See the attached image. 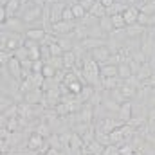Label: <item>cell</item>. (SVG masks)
I'll return each instance as SVG.
<instances>
[{"label": "cell", "mask_w": 155, "mask_h": 155, "mask_svg": "<svg viewBox=\"0 0 155 155\" xmlns=\"http://www.w3.org/2000/svg\"><path fill=\"white\" fill-rule=\"evenodd\" d=\"M22 20H24V24L27 25V29L33 27V24H36V22H45V20H43V7H38V5H35L33 2H29V4L25 5V11H24V15H22Z\"/></svg>", "instance_id": "cell-1"}, {"label": "cell", "mask_w": 155, "mask_h": 155, "mask_svg": "<svg viewBox=\"0 0 155 155\" xmlns=\"http://www.w3.org/2000/svg\"><path fill=\"white\" fill-rule=\"evenodd\" d=\"M2 31H9V33H25V24L24 20H20L18 16H9L4 24H2Z\"/></svg>", "instance_id": "cell-2"}, {"label": "cell", "mask_w": 155, "mask_h": 155, "mask_svg": "<svg viewBox=\"0 0 155 155\" xmlns=\"http://www.w3.org/2000/svg\"><path fill=\"white\" fill-rule=\"evenodd\" d=\"M76 31V22H67V20H61V22H56L52 24V33H56L58 36H69Z\"/></svg>", "instance_id": "cell-3"}, {"label": "cell", "mask_w": 155, "mask_h": 155, "mask_svg": "<svg viewBox=\"0 0 155 155\" xmlns=\"http://www.w3.org/2000/svg\"><path fill=\"white\" fill-rule=\"evenodd\" d=\"M25 49H27V54H29V60L36 61V60H41V43L40 41H35V40H27L24 41Z\"/></svg>", "instance_id": "cell-4"}, {"label": "cell", "mask_w": 155, "mask_h": 155, "mask_svg": "<svg viewBox=\"0 0 155 155\" xmlns=\"http://www.w3.org/2000/svg\"><path fill=\"white\" fill-rule=\"evenodd\" d=\"M65 4L63 2H56V4H51V13H49V24H56V22H61L63 20V11H65Z\"/></svg>", "instance_id": "cell-5"}, {"label": "cell", "mask_w": 155, "mask_h": 155, "mask_svg": "<svg viewBox=\"0 0 155 155\" xmlns=\"http://www.w3.org/2000/svg\"><path fill=\"white\" fill-rule=\"evenodd\" d=\"M107 41H108V40H105V38H92V36H88V38L81 40V41H79V45H81L85 51H94V49L105 47V45H107Z\"/></svg>", "instance_id": "cell-6"}, {"label": "cell", "mask_w": 155, "mask_h": 155, "mask_svg": "<svg viewBox=\"0 0 155 155\" xmlns=\"http://www.w3.org/2000/svg\"><path fill=\"white\" fill-rule=\"evenodd\" d=\"M90 56L99 63V65H105L108 60H110V56H112V52H110V49L105 45V47H99V49H94L92 52H90Z\"/></svg>", "instance_id": "cell-7"}, {"label": "cell", "mask_w": 155, "mask_h": 155, "mask_svg": "<svg viewBox=\"0 0 155 155\" xmlns=\"http://www.w3.org/2000/svg\"><path fill=\"white\" fill-rule=\"evenodd\" d=\"M117 116H119V121H121V123H124V124L130 123V119L134 117V107H132V103H130V101H124V103L121 105Z\"/></svg>", "instance_id": "cell-8"}, {"label": "cell", "mask_w": 155, "mask_h": 155, "mask_svg": "<svg viewBox=\"0 0 155 155\" xmlns=\"http://www.w3.org/2000/svg\"><path fill=\"white\" fill-rule=\"evenodd\" d=\"M24 36L27 40H35V41H43L45 36H47V33H45V29L43 27H29L25 33H24Z\"/></svg>", "instance_id": "cell-9"}, {"label": "cell", "mask_w": 155, "mask_h": 155, "mask_svg": "<svg viewBox=\"0 0 155 155\" xmlns=\"http://www.w3.org/2000/svg\"><path fill=\"white\" fill-rule=\"evenodd\" d=\"M139 7L137 5H128L126 7V11L123 13V16H124V22H126V27L128 25H134V24H137V18H139Z\"/></svg>", "instance_id": "cell-10"}, {"label": "cell", "mask_w": 155, "mask_h": 155, "mask_svg": "<svg viewBox=\"0 0 155 155\" xmlns=\"http://www.w3.org/2000/svg\"><path fill=\"white\" fill-rule=\"evenodd\" d=\"M5 67H7L9 74L15 78V79H20V81H22V61H20V60H16V58L13 56L11 61H9Z\"/></svg>", "instance_id": "cell-11"}, {"label": "cell", "mask_w": 155, "mask_h": 155, "mask_svg": "<svg viewBox=\"0 0 155 155\" xmlns=\"http://www.w3.org/2000/svg\"><path fill=\"white\" fill-rule=\"evenodd\" d=\"M45 146V141H43V135H40V134H33V135H29V139H27V148L31 150V152H36V150H41Z\"/></svg>", "instance_id": "cell-12"}, {"label": "cell", "mask_w": 155, "mask_h": 155, "mask_svg": "<svg viewBox=\"0 0 155 155\" xmlns=\"http://www.w3.org/2000/svg\"><path fill=\"white\" fill-rule=\"evenodd\" d=\"M146 25H141V24H134V25H128L126 29H124V33H126V36L128 38H139V36H143L144 33H146Z\"/></svg>", "instance_id": "cell-13"}, {"label": "cell", "mask_w": 155, "mask_h": 155, "mask_svg": "<svg viewBox=\"0 0 155 155\" xmlns=\"http://www.w3.org/2000/svg\"><path fill=\"white\" fill-rule=\"evenodd\" d=\"M76 65H78L76 52H74V51H67V52L63 54V67H65V71H72Z\"/></svg>", "instance_id": "cell-14"}, {"label": "cell", "mask_w": 155, "mask_h": 155, "mask_svg": "<svg viewBox=\"0 0 155 155\" xmlns=\"http://www.w3.org/2000/svg\"><path fill=\"white\" fill-rule=\"evenodd\" d=\"M41 92H43L41 88H33V90L25 92V96H24L25 103H27V105H33V103H40V101H41V97H43V94H41Z\"/></svg>", "instance_id": "cell-15"}, {"label": "cell", "mask_w": 155, "mask_h": 155, "mask_svg": "<svg viewBox=\"0 0 155 155\" xmlns=\"http://www.w3.org/2000/svg\"><path fill=\"white\" fill-rule=\"evenodd\" d=\"M85 150L88 152L90 155H103V152H105V146L99 143V141H90L88 144H85Z\"/></svg>", "instance_id": "cell-16"}, {"label": "cell", "mask_w": 155, "mask_h": 155, "mask_svg": "<svg viewBox=\"0 0 155 155\" xmlns=\"http://www.w3.org/2000/svg\"><path fill=\"white\" fill-rule=\"evenodd\" d=\"M117 71H119V78L121 79H128L130 76H134V69L130 65V61H123L117 65Z\"/></svg>", "instance_id": "cell-17"}, {"label": "cell", "mask_w": 155, "mask_h": 155, "mask_svg": "<svg viewBox=\"0 0 155 155\" xmlns=\"http://www.w3.org/2000/svg\"><path fill=\"white\" fill-rule=\"evenodd\" d=\"M94 18H103V16H107V7L99 2V0H96L94 2V5H92V9L88 11Z\"/></svg>", "instance_id": "cell-18"}, {"label": "cell", "mask_w": 155, "mask_h": 155, "mask_svg": "<svg viewBox=\"0 0 155 155\" xmlns=\"http://www.w3.org/2000/svg\"><path fill=\"white\" fill-rule=\"evenodd\" d=\"M101 78H119V71H117V65H101Z\"/></svg>", "instance_id": "cell-19"}, {"label": "cell", "mask_w": 155, "mask_h": 155, "mask_svg": "<svg viewBox=\"0 0 155 155\" xmlns=\"http://www.w3.org/2000/svg\"><path fill=\"white\" fill-rule=\"evenodd\" d=\"M97 25L101 27V31L103 33H107V35H110V33H114V25H112V18L107 15V16H103V18H99L97 20Z\"/></svg>", "instance_id": "cell-20"}, {"label": "cell", "mask_w": 155, "mask_h": 155, "mask_svg": "<svg viewBox=\"0 0 155 155\" xmlns=\"http://www.w3.org/2000/svg\"><path fill=\"white\" fill-rule=\"evenodd\" d=\"M119 90H121V94L124 96V99H130V97H134V96H135V92H139V90H137L135 87H132V85H126L124 81L121 83Z\"/></svg>", "instance_id": "cell-21"}, {"label": "cell", "mask_w": 155, "mask_h": 155, "mask_svg": "<svg viewBox=\"0 0 155 155\" xmlns=\"http://www.w3.org/2000/svg\"><path fill=\"white\" fill-rule=\"evenodd\" d=\"M71 7H72V13H74V18L76 20H83L88 13L85 11V7L79 4V2H74V4H71Z\"/></svg>", "instance_id": "cell-22"}, {"label": "cell", "mask_w": 155, "mask_h": 155, "mask_svg": "<svg viewBox=\"0 0 155 155\" xmlns=\"http://www.w3.org/2000/svg\"><path fill=\"white\" fill-rule=\"evenodd\" d=\"M112 25H114V31H121V29H126V22H124V16L123 15H112Z\"/></svg>", "instance_id": "cell-23"}, {"label": "cell", "mask_w": 155, "mask_h": 155, "mask_svg": "<svg viewBox=\"0 0 155 155\" xmlns=\"http://www.w3.org/2000/svg\"><path fill=\"white\" fill-rule=\"evenodd\" d=\"M20 7H22L20 0H9V2H7V5H5V9H7V15H9V16H15V15L20 11Z\"/></svg>", "instance_id": "cell-24"}, {"label": "cell", "mask_w": 155, "mask_h": 155, "mask_svg": "<svg viewBox=\"0 0 155 155\" xmlns=\"http://www.w3.org/2000/svg\"><path fill=\"white\" fill-rule=\"evenodd\" d=\"M41 74H43V78H45V79H54V78H56V74H58V69H56V67H52L51 63H45V65H43Z\"/></svg>", "instance_id": "cell-25"}, {"label": "cell", "mask_w": 155, "mask_h": 155, "mask_svg": "<svg viewBox=\"0 0 155 155\" xmlns=\"http://www.w3.org/2000/svg\"><path fill=\"white\" fill-rule=\"evenodd\" d=\"M96 141H99L103 146H107V144H112V143H110V135H108L107 132L99 130V128H96Z\"/></svg>", "instance_id": "cell-26"}, {"label": "cell", "mask_w": 155, "mask_h": 155, "mask_svg": "<svg viewBox=\"0 0 155 155\" xmlns=\"http://www.w3.org/2000/svg\"><path fill=\"white\" fill-rule=\"evenodd\" d=\"M49 52H51V56H63V54H65V51H63L61 45L58 43V38H56V41L49 43Z\"/></svg>", "instance_id": "cell-27"}, {"label": "cell", "mask_w": 155, "mask_h": 155, "mask_svg": "<svg viewBox=\"0 0 155 155\" xmlns=\"http://www.w3.org/2000/svg\"><path fill=\"white\" fill-rule=\"evenodd\" d=\"M83 87H85V85H83V83H81V81H72V83H71V85H67V88H69V92H72V94H76V96H79V94H81V90H83Z\"/></svg>", "instance_id": "cell-28"}, {"label": "cell", "mask_w": 155, "mask_h": 155, "mask_svg": "<svg viewBox=\"0 0 155 155\" xmlns=\"http://www.w3.org/2000/svg\"><path fill=\"white\" fill-rule=\"evenodd\" d=\"M13 56H15L16 60H20V61H24V60H29V54H27V49H25V45H22L20 49H16V51L13 52Z\"/></svg>", "instance_id": "cell-29"}, {"label": "cell", "mask_w": 155, "mask_h": 155, "mask_svg": "<svg viewBox=\"0 0 155 155\" xmlns=\"http://www.w3.org/2000/svg\"><path fill=\"white\" fill-rule=\"evenodd\" d=\"M71 112V108H69V105L63 101V103H58L56 105V114H58V117H63V116H67Z\"/></svg>", "instance_id": "cell-30"}, {"label": "cell", "mask_w": 155, "mask_h": 155, "mask_svg": "<svg viewBox=\"0 0 155 155\" xmlns=\"http://www.w3.org/2000/svg\"><path fill=\"white\" fill-rule=\"evenodd\" d=\"M15 103H13V99L11 97H7L5 94H2V99H0V108H2V112H5L7 108H11Z\"/></svg>", "instance_id": "cell-31"}, {"label": "cell", "mask_w": 155, "mask_h": 155, "mask_svg": "<svg viewBox=\"0 0 155 155\" xmlns=\"http://www.w3.org/2000/svg\"><path fill=\"white\" fill-rule=\"evenodd\" d=\"M103 155H121V152H119V146H117V144H107V146H105V152H103Z\"/></svg>", "instance_id": "cell-32"}, {"label": "cell", "mask_w": 155, "mask_h": 155, "mask_svg": "<svg viewBox=\"0 0 155 155\" xmlns=\"http://www.w3.org/2000/svg\"><path fill=\"white\" fill-rule=\"evenodd\" d=\"M137 24H141V25H146V27H150V15L148 13H139V18H137Z\"/></svg>", "instance_id": "cell-33"}, {"label": "cell", "mask_w": 155, "mask_h": 155, "mask_svg": "<svg viewBox=\"0 0 155 155\" xmlns=\"http://www.w3.org/2000/svg\"><path fill=\"white\" fill-rule=\"evenodd\" d=\"M63 20H67V22H76V18H74V13H72V7H71V5H67V7H65V11H63Z\"/></svg>", "instance_id": "cell-34"}, {"label": "cell", "mask_w": 155, "mask_h": 155, "mask_svg": "<svg viewBox=\"0 0 155 155\" xmlns=\"http://www.w3.org/2000/svg\"><path fill=\"white\" fill-rule=\"evenodd\" d=\"M49 132H51V130H49V124H45V123H41V126L36 130V134L43 135V137H45V135H49Z\"/></svg>", "instance_id": "cell-35"}, {"label": "cell", "mask_w": 155, "mask_h": 155, "mask_svg": "<svg viewBox=\"0 0 155 155\" xmlns=\"http://www.w3.org/2000/svg\"><path fill=\"white\" fill-rule=\"evenodd\" d=\"M94 2H96V0H81V2H79V4H81V5H83V7H85V11H87V13H88V11H90V9H92V5H94Z\"/></svg>", "instance_id": "cell-36"}, {"label": "cell", "mask_w": 155, "mask_h": 155, "mask_svg": "<svg viewBox=\"0 0 155 155\" xmlns=\"http://www.w3.org/2000/svg\"><path fill=\"white\" fill-rule=\"evenodd\" d=\"M99 2H101V4H103V5H105L107 9H108L110 5H114V4H116L117 0H99Z\"/></svg>", "instance_id": "cell-37"}, {"label": "cell", "mask_w": 155, "mask_h": 155, "mask_svg": "<svg viewBox=\"0 0 155 155\" xmlns=\"http://www.w3.org/2000/svg\"><path fill=\"white\" fill-rule=\"evenodd\" d=\"M35 5H38V7H45L47 5V0H31Z\"/></svg>", "instance_id": "cell-38"}, {"label": "cell", "mask_w": 155, "mask_h": 155, "mask_svg": "<svg viewBox=\"0 0 155 155\" xmlns=\"http://www.w3.org/2000/svg\"><path fill=\"white\" fill-rule=\"evenodd\" d=\"M29 2H31V0H20V4H22V5H27Z\"/></svg>", "instance_id": "cell-39"}, {"label": "cell", "mask_w": 155, "mask_h": 155, "mask_svg": "<svg viewBox=\"0 0 155 155\" xmlns=\"http://www.w3.org/2000/svg\"><path fill=\"white\" fill-rule=\"evenodd\" d=\"M76 2H81V0H76Z\"/></svg>", "instance_id": "cell-40"}]
</instances>
